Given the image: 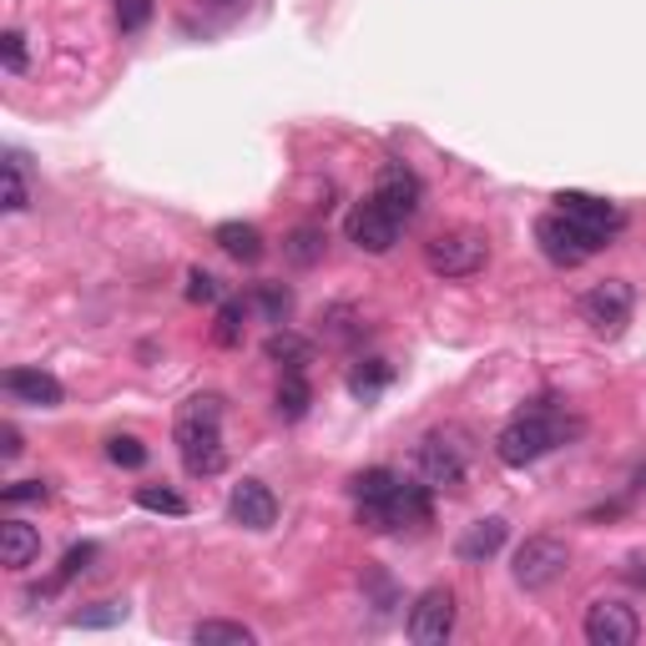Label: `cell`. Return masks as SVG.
Wrapping results in <instances>:
<instances>
[{
  "label": "cell",
  "mask_w": 646,
  "mask_h": 646,
  "mask_svg": "<svg viewBox=\"0 0 646 646\" xmlns=\"http://www.w3.org/2000/svg\"><path fill=\"white\" fill-rule=\"evenodd\" d=\"M228 515L238 520L243 530H268L278 520V495L268 491L263 480H243V485H233Z\"/></svg>",
  "instance_id": "14"
},
{
  "label": "cell",
  "mask_w": 646,
  "mask_h": 646,
  "mask_svg": "<svg viewBox=\"0 0 646 646\" xmlns=\"http://www.w3.org/2000/svg\"><path fill=\"white\" fill-rule=\"evenodd\" d=\"M36 556H41V530L36 526H25V520H6V526H0V566L25 571Z\"/></svg>",
  "instance_id": "18"
},
{
  "label": "cell",
  "mask_w": 646,
  "mask_h": 646,
  "mask_svg": "<svg viewBox=\"0 0 646 646\" xmlns=\"http://www.w3.org/2000/svg\"><path fill=\"white\" fill-rule=\"evenodd\" d=\"M374 197H379V203L389 207L399 223H409V217L419 213V203H424V182H419L414 168H405V162H389V168L379 172V187H374Z\"/></svg>",
  "instance_id": "13"
},
{
  "label": "cell",
  "mask_w": 646,
  "mask_h": 646,
  "mask_svg": "<svg viewBox=\"0 0 646 646\" xmlns=\"http://www.w3.org/2000/svg\"><path fill=\"white\" fill-rule=\"evenodd\" d=\"M137 505H142V510H157V515H187V500H182L177 491H168V485H142V491H137Z\"/></svg>",
  "instance_id": "31"
},
{
  "label": "cell",
  "mask_w": 646,
  "mask_h": 646,
  "mask_svg": "<svg viewBox=\"0 0 646 646\" xmlns=\"http://www.w3.org/2000/svg\"><path fill=\"white\" fill-rule=\"evenodd\" d=\"M263 354L273 364H283V369H309V364H313V344L303 334H293V329H278V334H268Z\"/></svg>",
  "instance_id": "21"
},
{
  "label": "cell",
  "mask_w": 646,
  "mask_h": 646,
  "mask_svg": "<svg viewBox=\"0 0 646 646\" xmlns=\"http://www.w3.org/2000/svg\"><path fill=\"white\" fill-rule=\"evenodd\" d=\"M581 430L575 419H566L556 405H530V409H520V414L505 424L500 434H495V455H500V465H510V470H526V465H536V460H546L556 450V444H566L571 434Z\"/></svg>",
  "instance_id": "1"
},
{
  "label": "cell",
  "mask_w": 646,
  "mask_h": 646,
  "mask_svg": "<svg viewBox=\"0 0 646 646\" xmlns=\"http://www.w3.org/2000/svg\"><path fill=\"white\" fill-rule=\"evenodd\" d=\"M91 561H96V546L86 540V546H72V551L61 556V571H56V581L66 586V581H76L82 571H91Z\"/></svg>",
  "instance_id": "32"
},
{
  "label": "cell",
  "mask_w": 646,
  "mask_h": 646,
  "mask_svg": "<svg viewBox=\"0 0 646 646\" xmlns=\"http://www.w3.org/2000/svg\"><path fill=\"white\" fill-rule=\"evenodd\" d=\"M252 303L268 313V323H288V313H293V288H283V283H258V288H252Z\"/></svg>",
  "instance_id": "29"
},
{
  "label": "cell",
  "mask_w": 646,
  "mask_h": 646,
  "mask_svg": "<svg viewBox=\"0 0 646 646\" xmlns=\"http://www.w3.org/2000/svg\"><path fill=\"white\" fill-rule=\"evenodd\" d=\"M217 293H223V288H217V278L203 273V268H192V273H187V299L192 303H213Z\"/></svg>",
  "instance_id": "36"
},
{
  "label": "cell",
  "mask_w": 646,
  "mask_h": 646,
  "mask_svg": "<svg viewBox=\"0 0 646 646\" xmlns=\"http://www.w3.org/2000/svg\"><path fill=\"white\" fill-rule=\"evenodd\" d=\"M491 263V238L480 228H450L424 243V268L434 278H470Z\"/></svg>",
  "instance_id": "4"
},
{
  "label": "cell",
  "mask_w": 646,
  "mask_h": 646,
  "mask_svg": "<svg viewBox=\"0 0 646 646\" xmlns=\"http://www.w3.org/2000/svg\"><path fill=\"white\" fill-rule=\"evenodd\" d=\"M632 309H636V293L632 283H622V278H606V283H596L581 299V319L591 323V334L601 338H616L632 323Z\"/></svg>",
  "instance_id": "7"
},
{
  "label": "cell",
  "mask_w": 646,
  "mask_h": 646,
  "mask_svg": "<svg viewBox=\"0 0 646 646\" xmlns=\"http://www.w3.org/2000/svg\"><path fill=\"white\" fill-rule=\"evenodd\" d=\"M31 207V187H25V157H6V213H25Z\"/></svg>",
  "instance_id": "28"
},
{
  "label": "cell",
  "mask_w": 646,
  "mask_h": 646,
  "mask_svg": "<svg viewBox=\"0 0 646 646\" xmlns=\"http://www.w3.org/2000/svg\"><path fill=\"white\" fill-rule=\"evenodd\" d=\"M107 460L121 470H142L147 465V444L137 440V434H111L107 440Z\"/></svg>",
  "instance_id": "30"
},
{
  "label": "cell",
  "mask_w": 646,
  "mask_h": 646,
  "mask_svg": "<svg viewBox=\"0 0 646 646\" xmlns=\"http://www.w3.org/2000/svg\"><path fill=\"white\" fill-rule=\"evenodd\" d=\"M455 632V591L450 586H430L419 591V601L409 606V642L419 646H444Z\"/></svg>",
  "instance_id": "9"
},
{
  "label": "cell",
  "mask_w": 646,
  "mask_h": 646,
  "mask_svg": "<svg viewBox=\"0 0 646 646\" xmlns=\"http://www.w3.org/2000/svg\"><path fill=\"white\" fill-rule=\"evenodd\" d=\"M470 434L460 424H444V430H430L419 440L414 450V465H419V480L430 485V491H460L470 475Z\"/></svg>",
  "instance_id": "3"
},
{
  "label": "cell",
  "mask_w": 646,
  "mask_h": 646,
  "mask_svg": "<svg viewBox=\"0 0 646 646\" xmlns=\"http://www.w3.org/2000/svg\"><path fill=\"white\" fill-rule=\"evenodd\" d=\"M348 491H354V500H359V520H369V515L384 510L389 495L399 491V475L395 470H384V465H374V470H364V475L348 480Z\"/></svg>",
  "instance_id": "17"
},
{
  "label": "cell",
  "mask_w": 646,
  "mask_h": 646,
  "mask_svg": "<svg viewBox=\"0 0 646 646\" xmlns=\"http://www.w3.org/2000/svg\"><path fill=\"white\" fill-rule=\"evenodd\" d=\"M399 233H405V223H399L379 197H364V203H354V213H348V243L364 252H389L399 243Z\"/></svg>",
  "instance_id": "10"
},
{
  "label": "cell",
  "mask_w": 646,
  "mask_h": 646,
  "mask_svg": "<svg viewBox=\"0 0 646 646\" xmlns=\"http://www.w3.org/2000/svg\"><path fill=\"white\" fill-rule=\"evenodd\" d=\"M0 61H6V72H11V76H25L31 56H25V36H21V31H6V36H0Z\"/></svg>",
  "instance_id": "34"
},
{
  "label": "cell",
  "mask_w": 646,
  "mask_h": 646,
  "mask_svg": "<svg viewBox=\"0 0 646 646\" xmlns=\"http://www.w3.org/2000/svg\"><path fill=\"white\" fill-rule=\"evenodd\" d=\"M243 329H248V303H243V299H228L223 309H217L213 344H217V348H238V344H243Z\"/></svg>",
  "instance_id": "24"
},
{
  "label": "cell",
  "mask_w": 646,
  "mask_h": 646,
  "mask_svg": "<svg viewBox=\"0 0 646 646\" xmlns=\"http://www.w3.org/2000/svg\"><path fill=\"white\" fill-rule=\"evenodd\" d=\"M566 571H571V546L561 536H526L515 546L510 575L520 591H551Z\"/></svg>",
  "instance_id": "5"
},
{
  "label": "cell",
  "mask_w": 646,
  "mask_h": 646,
  "mask_svg": "<svg viewBox=\"0 0 646 646\" xmlns=\"http://www.w3.org/2000/svg\"><path fill=\"white\" fill-rule=\"evenodd\" d=\"M66 622L82 626V632H107V626H121V622H127V601H91V606L72 611Z\"/></svg>",
  "instance_id": "25"
},
{
  "label": "cell",
  "mask_w": 646,
  "mask_h": 646,
  "mask_svg": "<svg viewBox=\"0 0 646 646\" xmlns=\"http://www.w3.org/2000/svg\"><path fill=\"white\" fill-rule=\"evenodd\" d=\"M536 243H540V252H546V263H556V268H581L591 258V252H601L606 243L601 238H591L581 223H571L566 213H546L536 223Z\"/></svg>",
  "instance_id": "6"
},
{
  "label": "cell",
  "mask_w": 646,
  "mask_h": 646,
  "mask_svg": "<svg viewBox=\"0 0 646 646\" xmlns=\"http://www.w3.org/2000/svg\"><path fill=\"white\" fill-rule=\"evenodd\" d=\"M309 405H313V389H309V379H303V369H288L283 384H278V419H283V424H299V419L309 414Z\"/></svg>",
  "instance_id": "23"
},
{
  "label": "cell",
  "mask_w": 646,
  "mask_h": 646,
  "mask_svg": "<svg viewBox=\"0 0 646 646\" xmlns=\"http://www.w3.org/2000/svg\"><path fill=\"white\" fill-rule=\"evenodd\" d=\"M556 213H566L571 223H581V228L591 233V238L611 243L616 233H622V207L606 203V197H591V192H556Z\"/></svg>",
  "instance_id": "11"
},
{
  "label": "cell",
  "mask_w": 646,
  "mask_h": 646,
  "mask_svg": "<svg viewBox=\"0 0 646 646\" xmlns=\"http://www.w3.org/2000/svg\"><path fill=\"white\" fill-rule=\"evenodd\" d=\"M147 21H152V0H117V25L127 36H137Z\"/></svg>",
  "instance_id": "33"
},
{
  "label": "cell",
  "mask_w": 646,
  "mask_h": 646,
  "mask_svg": "<svg viewBox=\"0 0 646 646\" xmlns=\"http://www.w3.org/2000/svg\"><path fill=\"white\" fill-rule=\"evenodd\" d=\"M389 384H395V364H389V359H359L354 369H348V395L364 399V405H369V399H379Z\"/></svg>",
  "instance_id": "20"
},
{
  "label": "cell",
  "mask_w": 646,
  "mask_h": 646,
  "mask_svg": "<svg viewBox=\"0 0 646 646\" xmlns=\"http://www.w3.org/2000/svg\"><path fill=\"white\" fill-rule=\"evenodd\" d=\"M359 334H364V323L348 303H334V309L323 313V338H329V344H354Z\"/></svg>",
  "instance_id": "27"
},
{
  "label": "cell",
  "mask_w": 646,
  "mask_h": 646,
  "mask_svg": "<svg viewBox=\"0 0 646 646\" xmlns=\"http://www.w3.org/2000/svg\"><path fill=\"white\" fill-rule=\"evenodd\" d=\"M6 395L15 399V405H36V409H56L61 399H66V389H61L56 374L46 369H31V364H21V369H6Z\"/></svg>",
  "instance_id": "15"
},
{
  "label": "cell",
  "mask_w": 646,
  "mask_h": 646,
  "mask_svg": "<svg viewBox=\"0 0 646 646\" xmlns=\"http://www.w3.org/2000/svg\"><path fill=\"white\" fill-rule=\"evenodd\" d=\"M323 248H329V238H323V228H313V223H303V228L288 233L283 243V258L293 268H319L323 263Z\"/></svg>",
  "instance_id": "22"
},
{
  "label": "cell",
  "mask_w": 646,
  "mask_h": 646,
  "mask_svg": "<svg viewBox=\"0 0 646 646\" xmlns=\"http://www.w3.org/2000/svg\"><path fill=\"white\" fill-rule=\"evenodd\" d=\"M505 540H510V520H505V515H485V520L465 526V536L455 540V556L465 566H485L491 556L505 551Z\"/></svg>",
  "instance_id": "16"
},
{
  "label": "cell",
  "mask_w": 646,
  "mask_h": 646,
  "mask_svg": "<svg viewBox=\"0 0 646 646\" xmlns=\"http://www.w3.org/2000/svg\"><path fill=\"white\" fill-rule=\"evenodd\" d=\"M430 515H434L430 485H424V480H399V491L389 495V505H384V510H374L369 520H359V526H369V530H379V536H389V530L430 526Z\"/></svg>",
  "instance_id": "8"
},
{
  "label": "cell",
  "mask_w": 646,
  "mask_h": 646,
  "mask_svg": "<svg viewBox=\"0 0 646 646\" xmlns=\"http://www.w3.org/2000/svg\"><path fill=\"white\" fill-rule=\"evenodd\" d=\"M642 636L636 606L626 601H591L586 606V642L591 646H632Z\"/></svg>",
  "instance_id": "12"
},
{
  "label": "cell",
  "mask_w": 646,
  "mask_h": 646,
  "mask_svg": "<svg viewBox=\"0 0 646 646\" xmlns=\"http://www.w3.org/2000/svg\"><path fill=\"white\" fill-rule=\"evenodd\" d=\"M192 642L197 646H252L258 636H252L243 622H197L192 626Z\"/></svg>",
  "instance_id": "26"
},
{
  "label": "cell",
  "mask_w": 646,
  "mask_h": 646,
  "mask_svg": "<svg viewBox=\"0 0 646 646\" xmlns=\"http://www.w3.org/2000/svg\"><path fill=\"white\" fill-rule=\"evenodd\" d=\"M213 243L228 252V258H238V263H258V258H263V233L252 228V223H217Z\"/></svg>",
  "instance_id": "19"
},
{
  "label": "cell",
  "mask_w": 646,
  "mask_h": 646,
  "mask_svg": "<svg viewBox=\"0 0 646 646\" xmlns=\"http://www.w3.org/2000/svg\"><path fill=\"white\" fill-rule=\"evenodd\" d=\"M0 444H6V460H15L25 450L21 444V430H15V424H6V430H0Z\"/></svg>",
  "instance_id": "37"
},
{
  "label": "cell",
  "mask_w": 646,
  "mask_h": 646,
  "mask_svg": "<svg viewBox=\"0 0 646 646\" xmlns=\"http://www.w3.org/2000/svg\"><path fill=\"white\" fill-rule=\"evenodd\" d=\"M177 455L187 465V475L207 480L228 465V450H223V399L217 395H192L177 409Z\"/></svg>",
  "instance_id": "2"
},
{
  "label": "cell",
  "mask_w": 646,
  "mask_h": 646,
  "mask_svg": "<svg viewBox=\"0 0 646 646\" xmlns=\"http://www.w3.org/2000/svg\"><path fill=\"white\" fill-rule=\"evenodd\" d=\"M0 500H6V505L46 500V480H15V485H6V491H0Z\"/></svg>",
  "instance_id": "35"
}]
</instances>
